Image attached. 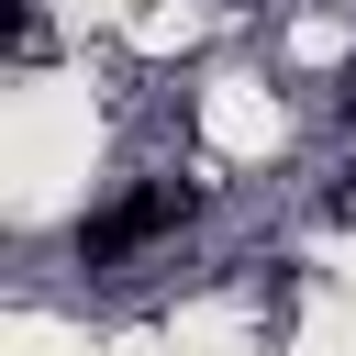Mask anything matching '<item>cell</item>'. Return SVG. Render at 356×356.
Returning a JSON list of instances; mask_svg holds the SVG:
<instances>
[{
	"label": "cell",
	"mask_w": 356,
	"mask_h": 356,
	"mask_svg": "<svg viewBox=\"0 0 356 356\" xmlns=\"http://www.w3.org/2000/svg\"><path fill=\"white\" fill-rule=\"evenodd\" d=\"M200 200L178 189V178H145V189H122V200H100V211H78V267H111V256H134V245H156V234H178Z\"/></svg>",
	"instance_id": "cell-1"
},
{
	"label": "cell",
	"mask_w": 356,
	"mask_h": 356,
	"mask_svg": "<svg viewBox=\"0 0 356 356\" xmlns=\"http://www.w3.org/2000/svg\"><path fill=\"white\" fill-rule=\"evenodd\" d=\"M345 111H356V67H345Z\"/></svg>",
	"instance_id": "cell-2"
}]
</instances>
